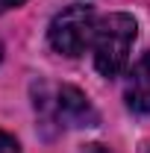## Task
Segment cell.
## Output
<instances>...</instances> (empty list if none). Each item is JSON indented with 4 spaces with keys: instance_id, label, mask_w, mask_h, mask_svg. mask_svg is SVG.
<instances>
[{
    "instance_id": "6da1fadb",
    "label": "cell",
    "mask_w": 150,
    "mask_h": 153,
    "mask_svg": "<svg viewBox=\"0 0 150 153\" xmlns=\"http://www.w3.org/2000/svg\"><path fill=\"white\" fill-rule=\"evenodd\" d=\"M138 24L132 15L115 12L97 21L91 38V50H94V65L103 76H118L124 71L127 59H130V47L135 41Z\"/></svg>"
},
{
    "instance_id": "7a4b0ae2",
    "label": "cell",
    "mask_w": 150,
    "mask_h": 153,
    "mask_svg": "<svg viewBox=\"0 0 150 153\" xmlns=\"http://www.w3.org/2000/svg\"><path fill=\"white\" fill-rule=\"evenodd\" d=\"M94 27H97V18H94L91 6L74 3V6L62 9L56 18L50 21V30H47L50 47L56 53H62V56L74 59L79 53H85V47H91Z\"/></svg>"
},
{
    "instance_id": "3957f363",
    "label": "cell",
    "mask_w": 150,
    "mask_h": 153,
    "mask_svg": "<svg viewBox=\"0 0 150 153\" xmlns=\"http://www.w3.org/2000/svg\"><path fill=\"white\" fill-rule=\"evenodd\" d=\"M36 109H41L47 118H53L59 127H68V130H82V127H94L97 124L94 106L74 85L53 88V97L41 94V100H36Z\"/></svg>"
},
{
    "instance_id": "277c9868",
    "label": "cell",
    "mask_w": 150,
    "mask_h": 153,
    "mask_svg": "<svg viewBox=\"0 0 150 153\" xmlns=\"http://www.w3.org/2000/svg\"><path fill=\"white\" fill-rule=\"evenodd\" d=\"M127 103L135 112H150V53L132 65L127 79Z\"/></svg>"
},
{
    "instance_id": "5b68a950",
    "label": "cell",
    "mask_w": 150,
    "mask_h": 153,
    "mask_svg": "<svg viewBox=\"0 0 150 153\" xmlns=\"http://www.w3.org/2000/svg\"><path fill=\"white\" fill-rule=\"evenodd\" d=\"M0 153H21L18 141H15L9 133H3V130H0Z\"/></svg>"
},
{
    "instance_id": "8992f818",
    "label": "cell",
    "mask_w": 150,
    "mask_h": 153,
    "mask_svg": "<svg viewBox=\"0 0 150 153\" xmlns=\"http://www.w3.org/2000/svg\"><path fill=\"white\" fill-rule=\"evenodd\" d=\"M24 0H0V15L6 12V9H12V6H21Z\"/></svg>"
},
{
    "instance_id": "52a82bcc",
    "label": "cell",
    "mask_w": 150,
    "mask_h": 153,
    "mask_svg": "<svg viewBox=\"0 0 150 153\" xmlns=\"http://www.w3.org/2000/svg\"><path fill=\"white\" fill-rule=\"evenodd\" d=\"M85 153H109V150L100 147V144H88V150H85Z\"/></svg>"
},
{
    "instance_id": "ba28073f",
    "label": "cell",
    "mask_w": 150,
    "mask_h": 153,
    "mask_svg": "<svg viewBox=\"0 0 150 153\" xmlns=\"http://www.w3.org/2000/svg\"><path fill=\"white\" fill-rule=\"evenodd\" d=\"M0 59H3V41H0Z\"/></svg>"
}]
</instances>
